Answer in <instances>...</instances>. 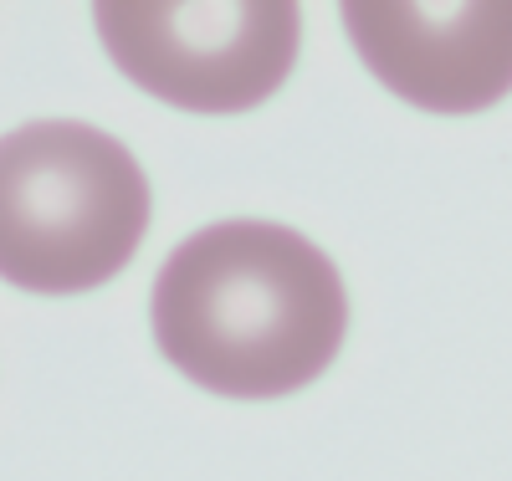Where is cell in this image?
Here are the masks:
<instances>
[{
  "label": "cell",
  "mask_w": 512,
  "mask_h": 481,
  "mask_svg": "<svg viewBox=\"0 0 512 481\" xmlns=\"http://www.w3.org/2000/svg\"><path fill=\"white\" fill-rule=\"evenodd\" d=\"M93 21L128 82L190 113L267 103L303 41L292 0H103Z\"/></svg>",
  "instance_id": "obj_3"
},
{
  "label": "cell",
  "mask_w": 512,
  "mask_h": 481,
  "mask_svg": "<svg viewBox=\"0 0 512 481\" xmlns=\"http://www.w3.org/2000/svg\"><path fill=\"white\" fill-rule=\"evenodd\" d=\"M344 31L364 67L425 113H477L512 93V0H349Z\"/></svg>",
  "instance_id": "obj_4"
},
{
  "label": "cell",
  "mask_w": 512,
  "mask_h": 481,
  "mask_svg": "<svg viewBox=\"0 0 512 481\" xmlns=\"http://www.w3.org/2000/svg\"><path fill=\"white\" fill-rule=\"evenodd\" d=\"M149 231V180L113 134L41 118L0 139V277L21 292H93Z\"/></svg>",
  "instance_id": "obj_2"
},
{
  "label": "cell",
  "mask_w": 512,
  "mask_h": 481,
  "mask_svg": "<svg viewBox=\"0 0 512 481\" xmlns=\"http://www.w3.org/2000/svg\"><path fill=\"white\" fill-rule=\"evenodd\" d=\"M149 308L159 354L231 400H277L313 384L349 333L338 267L272 221H221L180 241Z\"/></svg>",
  "instance_id": "obj_1"
}]
</instances>
